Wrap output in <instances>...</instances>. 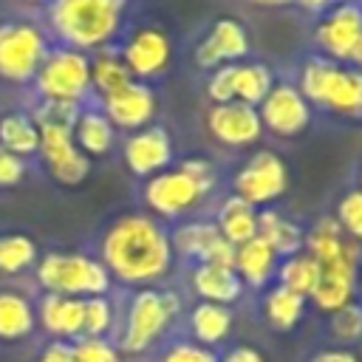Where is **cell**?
<instances>
[{
  "label": "cell",
  "instance_id": "18",
  "mask_svg": "<svg viewBox=\"0 0 362 362\" xmlns=\"http://www.w3.org/2000/svg\"><path fill=\"white\" fill-rule=\"evenodd\" d=\"M206 130L226 147H246L263 136V122L257 116V107L243 102H226L206 110Z\"/></svg>",
  "mask_w": 362,
  "mask_h": 362
},
{
  "label": "cell",
  "instance_id": "1",
  "mask_svg": "<svg viewBox=\"0 0 362 362\" xmlns=\"http://www.w3.org/2000/svg\"><path fill=\"white\" fill-rule=\"evenodd\" d=\"M99 260L110 280L133 288H150L170 274L175 252L170 232L156 215L130 212L105 229L99 240Z\"/></svg>",
  "mask_w": 362,
  "mask_h": 362
},
{
  "label": "cell",
  "instance_id": "20",
  "mask_svg": "<svg viewBox=\"0 0 362 362\" xmlns=\"http://www.w3.org/2000/svg\"><path fill=\"white\" fill-rule=\"evenodd\" d=\"M71 136H74V144L88 158H102L113 150L116 127L110 124V119L102 113L99 105H82L71 124Z\"/></svg>",
  "mask_w": 362,
  "mask_h": 362
},
{
  "label": "cell",
  "instance_id": "17",
  "mask_svg": "<svg viewBox=\"0 0 362 362\" xmlns=\"http://www.w3.org/2000/svg\"><path fill=\"white\" fill-rule=\"evenodd\" d=\"M122 158H124L127 170L139 178H150V175L167 170V164L173 161V139H170L167 127L147 124V127L136 130L133 136H127L124 147H122Z\"/></svg>",
  "mask_w": 362,
  "mask_h": 362
},
{
  "label": "cell",
  "instance_id": "36",
  "mask_svg": "<svg viewBox=\"0 0 362 362\" xmlns=\"http://www.w3.org/2000/svg\"><path fill=\"white\" fill-rule=\"evenodd\" d=\"M328 317H331V337L339 345H354L362 339V303H351Z\"/></svg>",
  "mask_w": 362,
  "mask_h": 362
},
{
  "label": "cell",
  "instance_id": "11",
  "mask_svg": "<svg viewBox=\"0 0 362 362\" xmlns=\"http://www.w3.org/2000/svg\"><path fill=\"white\" fill-rule=\"evenodd\" d=\"M40 127V158L51 178L65 187H76L88 178L90 173V158L74 144L71 127L68 124H54V122H37Z\"/></svg>",
  "mask_w": 362,
  "mask_h": 362
},
{
  "label": "cell",
  "instance_id": "19",
  "mask_svg": "<svg viewBox=\"0 0 362 362\" xmlns=\"http://www.w3.org/2000/svg\"><path fill=\"white\" fill-rule=\"evenodd\" d=\"M82 314H85V300L79 297L42 294L37 305V322L59 342H76L82 337Z\"/></svg>",
  "mask_w": 362,
  "mask_h": 362
},
{
  "label": "cell",
  "instance_id": "9",
  "mask_svg": "<svg viewBox=\"0 0 362 362\" xmlns=\"http://www.w3.org/2000/svg\"><path fill=\"white\" fill-rule=\"evenodd\" d=\"M359 266H362L359 243L345 240V246L337 255H331L325 260H317L320 274H317V283H314V291L308 294V300L325 314H334V311L356 303Z\"/></svg>",
  "mask_w": 362,
  "mask_h": 362
},
{
  "label": "cell",
  "instance_id": "43",
  "mask_svg": "<svg viewBox=\"0 0 362 362\" xmlns=\"http://www.w3.org/2000/svg\"><path fill=\"white\" fill-rule=\"evenodd\" d=\"M308 362H359L351 351H345V348H334V351H320V354H314Z\"/></svg>",
  "mask_w": 362,
  "mask_h": 362
},
{
  "label": "cell",
  "instance_id": "48",
  "mask_svg": "<svg viewBox=\"0 0 362 362\" xmlns=\"http://www.w3.org/2000/svg\"><path fill=\"white\" fill-rule=\"evenodd\" d=\"M359 189H362V167H359Z\"/></svg>",
  "mask_w": 362,
  "mask_h": 362
},
{
  "label": "cell",
  "instance_id": "29",
  "mask_svg": "<svg viewBox=\"0 0 362 362\" xmlns=\"http://www.w3.org/2000/svg\"><path fill=\"white\" fill-rule=\"evenodd\" d=\"M305 303H308L305 297H300V294H294V291H288V288L274 283L263 294V317L274 331H291L303 320Z\"/></svg>",
  "mask_w": 362,
  "mask_h": 362
},
{
  "label": "cell",
  "instance_id": "25",
  "mask_svg": "<svg viewBox=\"0 0 362 362\" xmlns=\"http://www.w3.org/2000/svg\"><path fill=\"white\" fill-rule=\"evenodd\" d=\"M257 238H263L274 252L277 257H288V255H297L303 252V240H305V232L288 221L283 212L277 209H263L257 212Z\"/></svg>",
  "mask_w": 362,
  "mask_h": 362
},
{
  "label": "cell",
  "instance_id": "16",
  "mask_svg": "<svg viewBox=\"0 0 362 362\" xmlns=\"http://www.w3.org/2000/svg\"><path fill=\"white\" fill-rule=\"evenodd\" d=\"M99 107L110 119L113 127L136 133V130H141V127H147L153 122L158 102H156V93H153V88L147 82L133 79L130 85L119 88L116 93L99 99Z\"/></svg>",
  "mask_w": 362,
  "mask_h": 362
},
{
  "label": "cell",
  "instance_id": "30",
  "mask_svg": "<svg viewBox=\"0 0 362 362\" xmlns=\"http://www.w3.org/2000/svg\"><path fill=\"white\" fill-rule=\"evenodd\" d=\"M0 147L8 153L28 158L40 150V127L28 113H6L0 116Z\"/></svg>",
  "mask_w": 362,
  "mask_h": 362
},
{
  "label": "cell",
  "instance_id": "42",
  "mask_svg": "<svg viewBox=\"0 0 362 362\" xmlns=\"http://www.w3.org/2000/svg\"><path fill=\"white\" fill-rule=\"evenodd\" d=\"M37 362H76L74 359V345L71 342H59V339H51L42 354L37 356Z\"/></svg>",
  "mask_w": 362,
  "mask_h": 362
},
{
  "label": "cell",
  "instance_id": "4",
  "mask_svg": "<svg viewBox=\"0 0 362 362\" xmlns=\"http://www.w3.org/2000/svg\"><path fill=\"white\" fill-rule=\"evenodd\" d=\"M215 184V173L204 158H187L175 170H161L144 181V204L158 218H181L201 206Z\"/></svg>",
  "mask_w": 362,
  "mask_h": 362
},
{
  "label": "cell",
  "instance_id": "32",
  "mask_svg": "<svg viewBox=\"0 0 362 362\" xmlns=\"http://www.w3.org/2000/svg\"><path fill=\"white\" fill-rule=\"evenodd\" d=\"M317 274H320L317 260L303 249V252H297V255L283 257L274 277H277V286H283V288H288V291H294V294H300V297L308 300V294L314 291Z\"/></svg>",
  "mask_w": 362,
  "mask_h": 362
},
{
  "label": "cell",
  "instance_id": "2",
  "mask_svg": "<svg viewBox=\"0 0 362 362\" xmlns=\"http://www.w3.org/2000/svg\"><path fill=\"white\" fill-rule=\"evenodd\" d=\"M124 8L127 0H48L45 20L59 45L96 54L122 34Z\"/></svg>",
  "mask_w": 362,
  "mask_h": 362
},
{
  "label": "cell",
  "instance_id": "7",
  "mask_svg": "<svg viewBox=\"0 0 362 362\" xmlns=\"http://www.w3.org/2000/svg\"><path fill=\"white\" fill-rule=\"evenodd\" d=\"M40 102L85 105L90 90V54L68 45H51L37 76L31 79Z\"/></svg>",
  "mask_w": 362,
  "mask_h": 362
},
{
  "label": "cell",
  "instance_id": "10",
  "mask_svg": "<svg viewBox=\"0 0 362 362\" xmlns=\"http://www.w3.org/2000/svg\"><path fill=\"white\" fill-rule=\"evenodd\" d=\"M314 42L325 59L362 71V6L348 0L325 11L314 28Z\"/></svg>",
  "mask_w": 362,
  "mask_h": 362
},
{
  "label": "cell",
  "instance_id": "6",
  "mask_svg": "<svg viewBox=\"0 0 362 362\" xmlns=\"http://www.w3.org/2000/svg\"><path fill=\"white\" fill-rule=\"evenodd\" d=\"M37 283L45 294L62 297H102L110 291L113 280L99 257L82 252H48L37 260Z\"/></svg>",
  "mask_w": 362,
  "mask_h": 362
},
{
  "label": "cell",
  "instance_id": "35",
  "mask_svg": "<svg viewBox=\"0 0 362 362\" xmlns=\"http://www.w3.org/2000/svg\"><path fill=\"white\" fill-rule=\"evenodd\" d=\"M334 221L339 223L342 235L354 243H362V189H348L339 201H337V212Z\"/></svg>",
  "mask_w": 362,
  "mask_h": 362
},
{
  "label": "cell",
  "instance_id": "12",
  "mask_svg": "<svg viewBox=\"0 0 362 362\" xmlns=\"http://www.w3.org/2000/svg\"><path fill=\"white\" fill-rule=\"evenodd\" d=\"M119 57L124 59L133 79L147 82V79H156V76L167 74V68L173 62V42H170L164 28L139 25L122 42Z\"/></svg>",
  "mask_w": 362,
  "mask_h": 362
},
{
  "label": "cell",
  "instance_id": "41",
  "mask_svg": "<svg viewBox=\"0 0 362 362\" xmlns=\"http://www.w3.org/2000/svg\"><path fill=\"white\" fill-rule=\"evenodd\" d=\"M218 362H266V359H263V354H260L255 345L240 342V345H229V348L218 356Z\"/></svg>",
  "mask_w": 362,
  "mask_h": 362
},
{
  "label": "cell",
  "instance_id": "33",
  "mask_svg": "<svg viewBox=\"0 0 362 362\" xmlns=\"http://www.w3.org/2000/svg\"><path fill=\"white\" fill-rule=\"evenodd\" d=\"M37 263V243L28 235H0V274H23Z\"/></svg>",
  "mask_w": 362,
  "mask_h": 362
},
{
  "label": "cell",
  "instance_id": "21",
  "mask_svg": "<svg viewBox=\"0 0 362 362\" xmlns=\"http://www.w3.org/2000/svg\"><path fill=\"white\" fill-rule=\"evenodd\" d=\"M277 266H280V257L263 238H252L235 246V272L240 283L249 288H266L274 280Z\"/></svg>",
  "mask_w": 362,
  "mask_h": 362
},
{
  "label": "cell",
  "instance_id": "28",
  "mask_svg": "<svg viewBox=\"0 0 362 362\" xmlns=\"http://www.w3.org/2000/svg\"><path fill=\"white\" fill-rule=\"evenodd\" d=\"M130 82H133V76H130L124 59L119 57V51L102 48V51H96V54L90 57V90H93L99 99L116 93L119 88H124V85H130Z\"/></svg>",
  "mask_w": 362,
  "mask_h": 362
},
{
  "label": "cell",
  "instance_id": "37",
  "mask_svg": "<svg viewBox=\"0 0 362 362\" xmlns=\"http://www.w3.org/2000/svg\"><path fill=\"white\" fill-rule=\"evenodd\" d=\"M71 345H74V359L76 362H122V351L116 348L113 339L82 337Z\"/></svg>",
  "mask_w": 362,
  "mask_h": 362
},
{
  "label": "cell",
  "instance_id": "26",
  "mask_svg": "<svg viewBox=\"0 0 362 362\" xmlns=\"http://www.w3.org/2000/svg\"><path fill=\"white\" fill-rule=\"evenodd\" d=\"M215 226H218L223 240H229L232 246H240V243L257 238V209L252 204H246L243 198L232 195L218 209Z\"/></svg>",
  "mask_w": 362,
  "mask_h": 362
},
{
  "label": "cell",
  "instance_id": "13",
  "mask_svg": "<svg viewBox=\"0 0 362 362\" xmlns=\"http://www.w3.org/2000/svg\"><path fill=\"white\" fill-rule=\"evenodd\" d=\"M288 187V170L283 158L272 150L255 153L238 173H235V195L252 204L255 209L280 198Z\"/></svg>",
  "mask_w": 362,
  "mask_h": 362
},
{
  "label": "cell",
  "instance_id": "45",
  "mask_svg": "<svg viewBox=\"0 0 362 362\" xmlns=\"http://www.w3.org/2000/svg\"><path fill=\"white\" fill-rule=\"evenodd\" d=\"M255 6H272V8H280V6H291L297 0H252Z\"/></svg>",
  "mask_w": 362,
  "mask_h": 362
},
{
  "label": "cell",
  "instance_id": "24",
  "mask_svg": "<svg viewBox=\"0 0 362 362\" xmlns=\"http://www.w3.org/2000/svg\"><path fill=\"white\" fill-rule=\"evenodd\" d=\"M37 328V308L34 303L11 288L0 291V339L3 342H17L25 339Z\"/></svg>",
  "mask_w": 362,
  "mask_h": 362
},
{
  "label": "cell",
  "instance_id": "8",
  "mask_svg": "<svg viewBox=\"0 0 362 362\" xmlns=\"http://www.w3.org/2000/svg\"><path fill=\"white\" fill-rule=\"evenodd\" d=\"M48 51H51V37L40 23L34 20L0 23V79L17 85L31 82Z\"/></svg>",
  "mask_w": 362,
  "mask_h": 362
},
{
  "label": "cell",
  "instance_id": "14",
  "mask_svg": "<svg viewBox=\"0 0 362 362\" xmlns=\"http://www.w3.org/2000/svg\"><path fill=\"white\" fill-rule=\"evenodd\" d=\"M263 130H272L280 139L300 136L311 122V105L291 82H274L266 99L257 105Z\"/></svg>",
  "mask_w": 362,
  "mask_h": 362
},
{
  "label": "cell",
  "instance_id": "39",
  "mask_svg": "<svg viewBox=\"0 0 362 362\" xmlns=\"http://www.w3.org/2000/svg\"><path fill=\"white\" fill-rule=\"evenodd\" d=\"M206 96L212 99V105L235 102V62L212 68V74L206 79Z\"/></svg>",
  "mask_w": 362,
  "mask_h": 362
},
{
  "label": "cell",
  "instance_id": "15",
  "mask_svg": "<svg viewBox=\"0 0 362 362\" xmlns=\"http://www.w3.org/2000/svg\"><path fill=\"white\" fill-rule=\"evenodd\" d=\"M249 54V31L238 17H218L204 40L195 45V65L198 68H218L238 62Z\"/></svg>",
  "mask_w": 362,
  "mask_h": 362
},
{
  "label": "cell",
  "instance_id": "5",
  "mask_svg": "<svg viewBox=\"0 0 362 362\" xmlns=\"http://www.w3.org/2000/svg\"><path fill=\"white\" fill-rule=\"evenodd\" d=\"M181 311V300L175 291L167 288H136L127 300L122 331L116 339V348L122 354H147L153 345L161 342V337L170 331Z\"/></svg>",
  "mask_w": 362,
  "mask_h": 362
},
{
  "label": "cell",
  "instance_id": "27",
  "mask_svg": "<svg viewBox=\"0 0 362 362\" xmlns=\"http://www.w3.org/2000/svg\"><path fill=\"white\" fill-rule=\"evenodd\" d=\"M218 240H221V232L215 221H189V223H181L175 232H170L173 252L195 263H204Z\"/></svg>",
  "mask_w": 362,
  "mask_h": 362
},
{
  "label": "cell",
  "instance_id": "44",
  "mask_svg": "<svg viewBox=\"0 0 362 362\" xmlns=\"http://www.w3.org/2000/svg\"><path fill=\"white\" fill-rule=\"evenodd\" d=\"M303 8H308V11H317V14H325V11H331V8H337V6H342V3H348V0H297Z\"/></svg>",
  "mask_w": 362,
  "mask_h": 362
},
{
  "label": "cell",
  "instance_id": "34",
  "mask_svg": "<svg viewBox=\"0 0 362 362\" xmlns=\"http://www.w3.org/2000/svg\"><path fill=\"white\" fill-rule=\"evenodd\" d=\"M116 325V308L107 294L102 297H85V314H82V337L107 339ZM79 337V339H82Z\"/></svg>",
  "mask_w": 362,
  "mask_h": 362
},
{
  "label": "cell",
  "instance_id": "47",
  "mask_svg": "<svg viewBox=\"0 0 362 362\" xmlns=\"http://www.w3.org/2000/svg\"><path fill=\"white\" fill-rule=\"evenodd\" d=\"M23 3H34V6H40V3H48V0H23Z\"/></svg>",
  "mask_w": 362,
  "mask_h": 362
},
{
  "label": "cell",
  "instance_id": "22",
  "mask_svg": "<svg viewBox=\"0 0 362 362\" xmlns=\"http://www.w3.org/2000/svg\"><path fill=\"white\" fill-rule=\"evenodd\" d=\"M243 283L235 269L223 266H209L198 263L192 269V291L201 297V303H218V305H232L243 294Z\"/></svg>",
  "mask_w": 362,
  "mask_h": 362
},
{
  "label": "cell",
  "instance_id": "31",
  "mask_svg": "<svg viewBox=\"0 0 362 362\" xmlns=\"http://www.w3.org/2000/svg\"><path fill=\"white\" fill-rule=\"evenodd\" d=\"M274 85V74L263 62H235V102L257 107Z\"/></svg>",
  "mask_w": 362,
  "mask_h": 362
},
{
  "label": "cell",
  "instance_id": "23",
  "mask_svg": "<svg viewBox=\"0 0 362 362\" xmlns=\"http://www.w3.org/2000/svg\"><path fill=\"white\" fill-rule=\"evenodd\" d=\"M189 334L192 342L212 348L226 342V337L232 334V308L229 305H218V303H198L189 311Z\"/></svg>",
  "mask_w": 362,
  "mask_h": 362
},
{
  "label": "cell",
  "instance_id": "46",
  "mask_svg": "<svg viewBox=\"0 0 362 362\" xmlns=\"http://www.w3.org/2000/svg\"><path fill=\"white\" fill-rule=\"evenodd\" d=\"M356 303H362V266H359V274H356Z\"/></svg>",
  "mask_w": 362,
  "mask_h": 362
},
{
  "label": "cell",
  "instance_id": "40",
  "mask_svg": "<svg viewBox=\"0 0 362 362\" xmlns=\"http://www.w3.org/2000/svg\"><path fill=\"white\" fill-rule=\"evenodd\" d=\"M25 178V158L8 153L6 147H0V189L3 187H14Z\"/></svg>",
  "mask_w": 362,
  "mask_h": 362
},
{
  "label": "cell",
  "instance_id": "3",
  "mask_svg": "<svg viewBox=\"0 0 362 362\" xmlns=\"http://www.w3.org/2000/svg\"><path fill=\"white\" fill-rule=\"evenodd\" d=\"M297 90L305 96L308 105L331 110L342 119H362V71L325 59L311 57L300 68Z\"/></svg>",
  "mask_w": 362,
  "mask_h": 362
},
{
  "label": "cell",
  "instance_id": "38",
  "mask_svg": "<svg viewBox=\"0 0 362 362\" xmlns=\"http://www.w3.org/2000/svg\"><path fill=\"white\" fill-rule=\"evenodd\" d=\"M158 362H218V354L192 339H175L161 351Z\"/></svg>",
  "mask_w": 362,
  "mask_h": 362
}]
</instances>
